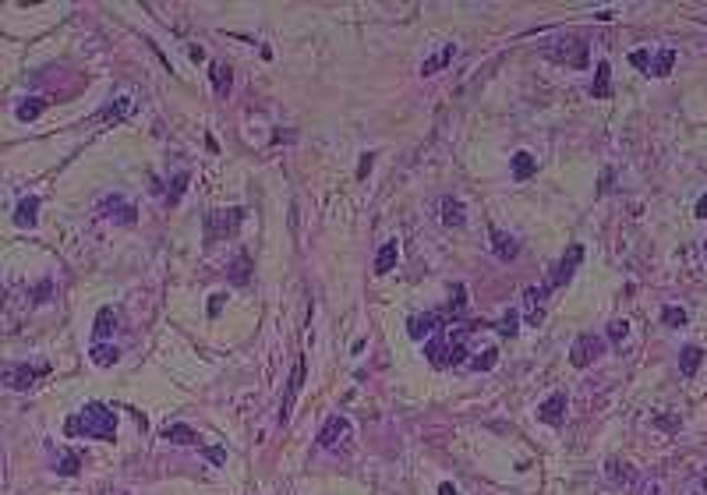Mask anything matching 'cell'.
<instances>
[{"mask_svg":"<svg viewBox=\"0 0 707 495\" xmlns=\"http://www.w3.org/2000/svg\"><path fill=\"white\" fill-rule=\"evenodd\" d=\"M68 431H82L85 439H100V442H113L117 439V414L103 404H85L71 421Z\"/></svg>","mask_w":707,"mask_h":495,"instance_id":"1","label":"cell"},{"mask_svg":"<svg viewBox=\"0 0 707 495\" xmlns=\"http://www.w3.org/2000/svg\"><path fill=\"white\" fill-rule=\"evenodd\" d=\"M605 347H608L605 336L583 333V336L573 339V347H569V364H573V368H587V364H594V361L605 354Z\"/></svg>","mask_w":707,"mask_h":495,"instance_id":"2","label":"cell"},{"mask_svg":"<svg viewBox=\"0 0 707 495\" xmlns=\"http://www.w3.org/2000/svg\"><path fill=\"white\" fill-rule=\"evenodd\" d=\"M241 209H227V212H205V241H220V234H230L241 223Z\"/></svg>","mask_w":707,"mask_h":495,"instance_id":"3","label":"cell"},{"mask_svg":"<svg viewBox=\"0 0 707 495\" xmlns=\"http://www.w3.org/2000/svg\"><path fill=\"white\" fill-rule=\"evenodd\" d=\"M343 439H350V421H347L343 414L326 418V424H322V431H319V446H322V449H336Z\"/></svg>","mask_w":707,"mask_h":495,"instance_id":"4","label":"cell"},{"mask_svg":"<svg viewBox=\"0 0 707 495\" xmlns=\"http://www.w3.org/2000/svg\"><path fill=\"white\" fill-rule=\"evenodd\" d=\"M100 216L103 220H113V223H135V205L120 195H106L100 202Z\"/></svg>","mask_w":707,"mask_h":495,"instance_id":"5","label":"cell"},{"mask_svg":"<svg viewBox=\"0 0 707 495\" xmlns=\"http://www.w3.org/2000/svg\"><path fill=\"white\" fill-rule=\"evenodd\" d=\"M545 57L559 60V64L583 68V64H587V43H576V39H569L566 46H548V50H545Z\"/></svg>","mask_w":707,"mask_h":495,"instance_id":"6","label":"cell"},{"mask_svg":"<svg viewBox=\"0 0 707 495\" xmlns=\"http://www.w3.org/2000/svg\"><path fill=\"white\" fill-rule=\"evenodd\" d=\"M566 407H569V400H566V393H552L545 404L538 407V418L545 421V424H552V428H559L563 421H566Z\"/></svg>","mask_w":707,"mask_h":495,"instance_id":"7","label":"cell"},{"mask_svg":"<svg viewBox=\"0 0 707 495\" xmlns=\"http://www.w3.org/2000/svg\"><path fill=\"white\" fill-rule=\"evenodd\" d=\"M131 110H135V96H120V100L106 103L92 120H96V124H120V120L131 117Z\"/></svg>","mask_w":707,"mask_h":495,"instance_id":"8","label":"cell"},{"mask_svg":"<svg viewBox=\"0 0 707 495\" xmlns=\"http://www.w3.org/2000/svg\"><path fill=\"white\" fill-rule=\"evenodd\" d=\"M580 259H583V248H580V244H569V252H566V259H563V262L556 265V272H552L548 287H563V283H569V276L576 272Z\"/></svg>","mask_w":707,"mask_h":495,"instance_id":"9","label":"cell"},{"mask_svg":"<svg viewBox=\"0 0 707 495\" xmlns=\"http://www.w3.org/2000/svg\"><path fill=\"white\" fill-rule=\"evenodd\" d=\"M491 252H496L499 262H513L520 255V244H516V237H509L502 230H491Z\"/></svg>","mask_w":707,"mask_h":495,"instance_id":"10","label":"cell"},{"mask_svg":"<svg viewBox=\"0 0 707 495\" xmlns=\"http://www.w3.org/2000/svg\"><path fill=\"white\" fill-rule=\"evenodd\" d=\"M439 209H442V223H446V227H464V223H467V209H464V202H460V198H449V195H446V198L439 202Z\"/></svg>","mask_w":707,"mask_h":495,"instance_id":"11","label":"cell"},{"mask_svg":"<svg viewBox=\"0 0 707 495\" xmlns=\"http://www.w3.org/2000/svg\"><path fill=\"white\" fill-rule=\"evenodd\" d=\"M209 75H212V88H216V96H230V85H234V75H230V68L223 64V60H212L209 64Z\"/></svg>","mask_w":707,"mask_h":495,"instance_id":"12","label":"cell"},{"mask_svg":"<svg viewBox=\"0 0 707 495\" xmlns=\"http://www.w3.org/2000/svg\"><path fill=\"white\" fill-rule=\"evenodd\" d=\"M43 371H46V368H8V371H4V382H8L11 389H28V386H32V379L43 375Z\"/></svg>","mask_w":707,"mask_h":495,"instance_id":"13","label":"cell"},{"mask_svg":"<svg viewBox=\"0 0 707 495\" xmlns=\"http://www.w3.org/2000/svg\"><path fill=\"white\" fill-rule=\"evenodd\" d=\"M435 329H439V315H435V312L414 315V319L407 322V336H411V339H424L428 333H435Z\"/></svg>","mask_w":707,"mask_h":495,"instance_id":"14","label":"cell"},{"mask_svg":"<svg viewBox=\"0 0 707 495\" xmlns=\"http://www.w3.org/2000/svg\"><path fill=\"white\" fill-rule=\"evenodd\" d=\"M301 382H304V361L294 364V375H290V386H287V400H283V411H280V421L290 418V407H294V400L301 393Z\"/></svg>","mask_w":707,"mask_h":495,"instance_id":"15","label":"cell"},{"mask_svg":"<svg viewBox=\"0 0 707 495\" xmlns=\"http://www.w3.org/2000/svg\"><path fill=\"white\" fill-rule=\"evenodd\" d=\"M453 57H456V43H446V46H442V50H439L435 57H428L424 64H421V75H439V71H442V68L449 64Z\"/></svg>","mask_w":707,"mask_h":495,"instance_id":"16","label":"cell"},{"mask_svg":"<svg viewBox=\"0 0 707 495\" xmlns=\"http://www.w3.org/2000/svg\"><path fill=\"white\" fill-rule=\"evenodd\" d=\"M538 174V156H531V152H516L513 156V180H527Z\"/></svg>","mask_w":707,"mask_h":495,"instance_id":"17","label":"cell"},{"mask_svg":"<svg viewBox=\"0 0 707 495\" xmlns=\"http://www.w3.org/2000/svg\"><path fill=\"white\" fill-rule=\"evenodd\" d=\"M396 259H399V244H396V241H386V244L379 248V255H375V272L386 276V272L396 265Z\"/></svg>","mask_w":707,"mask_h":495,"instance_id":"18","label":"cell"},{"mask_svg":"<svg viewBox=\"0 0 707 495\" xmlns=\"http://www.w3.org/2000/svg\"><path fill=\"white\" fill-rule=\"evenodd\" d=\"M36 212H39V198L28 195L18 202V212H15V223L18 227H36Z\"/></svg>","mask_w":707,"mask_h":495,"instance_id":"19","label":"cell"},{"mask_svg":"<svg viewBox=\"0 0 707 495\" xmlns=\"http://www.w3.org/2000/svg\"><path fill=\"white\" fill-rule=\"evenodd\" d=\"M163 439L173 442V446H195V442H198V436H195L188 424H167V428H163Z\"/></svg>","mask_w":707,"mask_h":495,"instance_id":"20","label":"cell"},{"mask_svg":"<svg viewBox=\"0 0 707 495\" xmlns=\"http://www.w3.org/2000/svg\"><path fill=\"white\" fill-rule=\"evenodd\" d=\"M700 361H704V351L697 347V344H690V347H683V354H679V371L686 379H693L697 375V368H700Z\"/></svg>","mask_w":707,"mask_h":495,"instance_id":"21","label":"cell"},{"mask_svg":"<svg viewBox=\"0 0 707 495\" xmlns=\"http://www.w3.org/2000/svg\"><path fill=\"white\" fill-rule=\"evenodd\" d=\"M424 354H428V361H432L435 368H446V364H453V344L446 347L442 339H432V344L424 347Z\"/></svg>","mask_w":707,"mask_h":495,"instance_id":"22","label":"cell"},{"mask_svg":"<svg viewBox=\"0 0 707 495\" xmlns=\"http://www.w3.org/2000/svg\"><path fill=\"white\" fill-rule=\"evenodd\" d=\"M605 474H608V481H616V485H633V481H637L633 467H630V463H623V460H608Z\"/></svg>","mask_w":707,"mask_h":495,"instance_id":"23","label":"cell"},{"mask_svg":"<svg viewBox=\"0 0 707 495\" xmlns=\"http://www.w3.org/2000/svg\"><path fill=\"white\" fill-rule=\"evenodd\" d=\"M113 329H117V315H113V308H100V315H96V339L103 344L106 336H113Z\"/></svg>","mask_w":707,"mask_h":495,"instance_id":"24","label":"cell"},{"mask_svg":"<svg viewBox=\"0 0 707 495\" xmlns=\"http://www.w3.org/2000/svg\"><path fill=\"white\" fill-rule=\"evenodd\" d=\"M117 347H110V344H96L92 347V364H100V368H110V364H117Z\"/></svg>","mask_w":707,"mask_h":495,"instance_id":"25","label":"cell"},{"mask_svg":"<svg viewBox=\"0 0 707 495\" xmlns=\"http://www.w3.org/2000/svg\"><path fill=\"white\" fill-rule=\"evenodd\" d=\"M78 467H82V456H78V453H71V449H64V453H60L57 474H78Z\"/></svg>","mask_w":707,"mask_h":495,"instance_id":"26","label":"cell"},{"mask_svg":"<svg viewBox=\"0 0 707 495\" xmlns=\"http://www.w3.org/2000/svg\"><path fill=\"white\" fill-rule=\"evenodd\" d=\"M672 64H675V53H672V50H661V53L654 57V64H651V71H648V75H658V78H661V75H668V71H672Z\"/></svg>","mask_w":707,"mask_h":495,"instance_id":"27","label":"cell"},{"mask_svg":"<svg viewBox=\"0 0 707 495\" xmlns=\"http://www.w3.org/2000/svg\"><path fill=\"white\" fill-rule=\"evenodd\" d=\"M496 361H499V351L488 347V351H481V354L471 361V368H474V371H491V368H496Z\"/></svg>","mask_w":707,"mask_h":495,"instance_id":"28","label":"cell"},{"mask_svg":"<svg viewBox=\"0 0 707 495\" xmlns=\"http://www.w3.org/2000/svg\"><path fill=\"white\" fill-rule=\"evenodd\" d=\"M43 106H46L43 100H28V103H21L15 113H18V120H36V117L43 113Z\"/></svg>","mask_w":707,"mask_h":495,"instance_id":"29","label":"cell"},{"mask_svg":"<svg viewBox=\"0 0 707 495\" xmlns=\"http://www.w3.org/2000/svg\"><path fill=\"white\" fill-rule=\"evenodd\" d=\"M594 100H605L608 96V64H598V78H594Z\"/></svg>","mask_w":707,"mask_h":495,"instance_id":"30","label":"cell"},{"mask_svg":"<svg viewBox=\"0 0 707 495\" xmlns=\"http://www.w3.org/2000/svg\"><path fill=\"white\" fill-rule=\"evenodd\" d=\"M626 336H630V322H626V319H616V322L608 326V339H612V344H623Z\"/></svg>","mask_w":707,"mask_h":495,"instance_id":"31","label":"cell"},{"mask_svg":"<svg viewBox=\"0 0 707 495\" xmlns=\"http://www.w3.org/2000/svg\"><path fill=\"white\" fill-rule=\"evenodd\" d=\"M661 322H665V326H683V322H686V312H683V308H675V304H668L665 312H661Z\"/></svg>","mask_w":707,"mask_h":495,"instance_id":"32","label":"cell"},{"mask_svg":"<svg viewBox=\"0 0 707 495\" xmlns=\"http://www.w3.org/2000/svg\"><path fill=\"white\" fill-rule=\"evenodd\" d=\"M188 180H191L188 174H177V177H173V192L167 195V202H170V205H177V202H180V195H184V188H188Z\"/></svg>","mask_w":707,"mask_h":495,"instance_id":"33","label":"cell"},{"mask_svg":"<svg viewBox=\"0 0 707 495\" xmlns=\"http://www.w3.org/2000/svg\"><path fill=\"white\" fill-rule=\"evenodd\" d=\"M230 280H234V283H248V255H241V259L234 262V272H230Z\"/></svg>","mask_w":707,"mask_h":495,"instance_id":"34","label":"cell"},{"mask_svg":"<svg viewBox=\"0 0 707 495\" xmlns=\"http://www.w3.org/2000/svg\"><path fill=\"white\" fill-rule=\"evenodd\" d=\"M516 322H520V319H516V312H509V315L499 322V333H502V336H516V329H520Z\"/></svg>","mask_w":707,"mask_h":495,"instance_id":"35","label":"cell"},{"mask_svg":"<svg viewBox=\"0 0 707 495\" xmlns=\"http://www.w3.org/2000/svg\"><path fill=\"white\" fill-rule=\"evenodd\" d=\"M630 60L637 68H643V71H651V53L648 50H637V53H630Z\"/></svg>","mask_w":707,"mask_h":495,"instance_id":"36","label":"cell"},{"mask_svg":"<svg viewBox=\"0 0 707 495\" xmlns=\"http://www.w3.org/2000/svg\"><path fill=\"white\" fill-rule=\"evenodd\" d=\"M223 308V294H212V304H209V315H220Z\"/></svg>","mask_w":707,"mask_h":495,"instance_id":"37","label":"cell"},{"mask_svg":"<svg viewBox=\"0 0 707 495\" xmlns=\"http://www.w3.org/2000/svg\"><path fill=\"white\" fill-rule=\"evenodd\" d=\"M368 170H372V156H364V160H361V167H357V177H364Z\"/></svg>","mask_w":707,"mask_h":495,"instance_id":"38","label":"cell"},{"mask_svg":"<svg viewBox=\"0 0 707 495\" xmlns=\"http://www.w3.org/2000/svg\"><path fill=\"white\" fill-rule=\"evenodd\" d=\"M697 216H700V220H707V195L697 202Z\"/></svg>","mask_w":707,"mask_h":495,"instance_id":"39","label":"cell"},{"mask_svg":"<svg viewBox=\"0 0 707 495\" xmlns=\"http://www.w3.org/2000/svg\"><path fill=\"white\" fill-rule=\"evenodd\" d=\"M439 495H460V492H456L449 481H442V485H439Z\"/></svg>","mask_w":707,"mask_h":495,"instance_id":"40","label":"cell"},{"mask_svg":"<svg viewBox=\"0 0 707 495\" xmlns=\"http://www.w3.org/2000/svg\"><path fill=\"white\" fill-rule=\"evenodd\" d=\"M643 495H658V488H654V485H648V488H643Z\"/></svg>","mask_w":707,"mask_h":495,"instance_id":"41","label":"cell"},{"mask_svg":"<svg viewBox=\"0 0 707 495\" xmlns=\"http://www.w3.org/2000/svg\"><path fill=\"white\" fill-rule=\"evenodd\" d=\"M704 255H707V244H704Z\"/></svg>","mask_w":707,"mask_h":495,"instance_id":"42","label":"cell"},{"mask_svg":"<svg viewBox=\"0 0 707 495\" xmlns=\"http://www.w3.org/2000/svg\"><path fill=\"white\" fill-rule=\"evenodd\" d=\"M704 488H707V478H704Z\"/></svg>","mask_w":707,"mask_h":495,"instance_id":"43","label":"cell"}]
</instances>
